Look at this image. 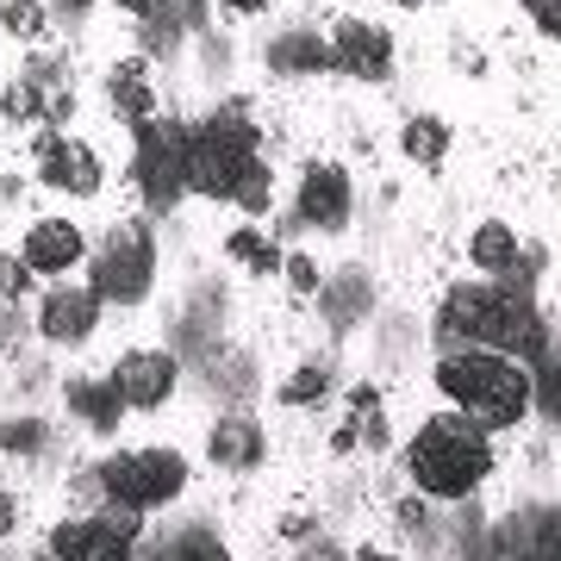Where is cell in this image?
I'll return each mask as SVG.
<instances>
[{
    "instance_id": "cell-1",
    "label": "cell",
    "mask_w": 561,
    "mask_h": 561,
    "mask_svg": "<svg viewBox=\"0 0 561 561\" xmlns=\"http://www.w3.org/2000/svg\"><path fill=\"white\" fill-rule=\"evenodd\" d=\"M187 187L243 213H268V169L256 157V119L243 113V101H225L187 131Z\"/></svg>"
},
{
    "instance_id": "cell-2",
    "label": "cell",
    "mask_w": 561,
    "mask_h": 561,
    "mask_svg": "<svg viewBox=\"0 0 561 561\" xmlns=\"http://www.w3.org/2000/svg\"><path fill=\"white\" fill-rule=\"evenodd\" d=\"M443 343H474V350H518V356H542L549 350V324L524 287H500V280H461L449 287V300L437 312Z\"/></svg>"
},
{
    "instance_id": "cell-3",
    "label": "cell",
    "mask_w": 561,
    "mask_h": 561,
    "mask_svg": "<svg viewBox=\"0 0 561 561\" xmlns=\"http://www.w3.org/2000/svg\"><path fill=\"white\" fill-rule=\"evenodd\" d=\"M437 387L456 400L461 419H474L481 431H512L530 412V400H537L530 375L512 356H500V350H456V356H443Z\"/></svg>"
},
{
    "instance_id": "cell-4",
    "label": "cell",
    "mask_w": 561,
    "mask_h": 561,
    "mask_svg": "<svg viewBox=\"0 0 561 561\" xmlns=\"http://www.w3.org/2000/svg\"><path fill=\"white\" fill-rule=\"evenodd\" d=\"M405 468H412V481L419 493L431 500H461V493H474V486L493 474V437H486L474 419H431L412 437L405 449Z\"/></svg>"
},
{
    "instance_id": "cell-5",
    "label": "cell",
    "mask_w": 561,
    "mask_h": 561,
    "mask_svg": "<svg viewBox=\"0 0 561 561\" xmlns=\"http://www.w3.org/2000/svg\"><path fill=\"white\" fill-rule=\"evenodd\" d=\"M187 468H181L175 449H119V456L101 468V500L125 505V512H162V505L181 493Z\"/></svg>"
},
{
    "instance_id": "cell-6",
    "label": "cell",
    "mask_w": 561,
    "mask_h": 561,
    "mask_svg": "<svg viewBox=\"0 0 561 561\" xmlns=\"http://www.w3.org/2000/svg\"><path fill=\"white\" fill-rule=\"evenodd\" d=\"M131 181L144 187L150 206H175L187 194V125L150 113L138 125V144H131Z\"/></svg>"
},
{
    "instance_id": "cell-7",
    "label": "cell",
    "mask_w": 561,
    "mask_h": 561,
    "mask_svg": "<svg viewBox=\"0 0 561 561\" xmlns=\"http://www.w3.org/2000/svg\"><path fill=\"white\" fill-rule=\"evenodd\" d=\"M150 280H157V243L144 225H119V231H106V243L94 250V300H144L150 294Z\"/></svg>"
},
{
    "instance_id": "cell-8",
    "label": "cell",
    "mask_w": 561,
    "mask_h": 561,
    "mask_svg": "<svg viewBox=\"0 0 561 561\" xmlns=\"http://www.w3.org/2000/svg\"><path fill=\"white\" fill-rule=\"evenodd\" d=\"M50 561H138V512H101V518H69L50 530Z\"/></svg>"
},
{
    "instance_id": "cell-9",
    "label": "cell",
    "mask_w": 561,
    "mask_h": 561,
    "mask_svg": "<svg viewBox=\"0 0 561 561\" xmlns=\"http://www.w3.org/2000/svg\"><path fill=\"white\" fill-rule=\"evenodd\" d=\"M106 387L119 393L125 412H157L175 393V356H162V350H125Z\"/></svg>"
},
{
    "instance_id": "cell-10",
    "label": "cell",
    "mask_w": 561,
    "mask_h": 561,
    "mask_svg": "<svg viewBox=\"0 0 561 561\" xmlns=\"http://www.w3.org/2000/svg\"><path fill=\"white\" fill-rule=\"evenodd\" d=\"M331 69H343V76L356 81H387L393 76V38H387L381 25L368 20H337V32H331Z\"/></svg>"
},
{
    "instance_id": "cell-11",
    "label": "cell",
    "mask_w": 561,
    "mask_h": 561,
    "mask_svg": "<svg viewBox=\"0 0 561 561\" xmlns=\"http://www.w3.org/2000/svg\"><path fill=\"white\" fill-rule=\"evenodd\" d=\"M300 219L319 231H343L350 225V175L337 162H312L300 175Z\"/></svg>"
},
{
    "instance_id": "cell-12",
    "label": "cell",
    "mask_w": 561,
    "mask_h": 561,
    "mask_svg": "<svg viewBox=\"0 0 561 561\" xmlns=\"http://www.w3.org/2000/svg\"><path fill=\"white\" fill-rule=\"evenodd\" d=\"M81 256H88V243H81V231L69 219H38L20 243V262L32 275H69Z\"/></svg>"
},
{
    "instance_id": "cell-13",
    "label": "cell",
    "mask_w": 561,
    "mask_h": 561,
    "mask_svg": "<svg viewBox=\"0 0 561 561\" xmlns=\"http://www.w3.org/2000/svg\"><path fill=\"white\" fill-rule=\"evenodd\" d=\"M94 324H101V300H94L88 287H57V294H44L38 331H44L50 343H81V337H94Z\"/></svg>"
},
{
    "instance_id": "cell-14",
    "label": "cell",
    "mask_w": 561,
    "mask_h": 561,
    "mask_svg": "<svg viewBox=\"0 0 561 561\" xmlns=\"http://www.w3.org/2000/svg\"><path fill=\"white\" fill-rule=\"evenodd\" d=\"M113 113H119L125 125H144L150 113H157V88H150V69H144V57H125L119 69H113Z\"/></svg>"
},
{
    "instance_id": "cell-15",
    "label": "cell",
    "mask_w": 561,
    "mask_h": 561,
    "mask_svg": "<svg viewBox=\"0 0 561 561\" xmlns=\"http://www.w3.org/2000/svg\"><path fill=\"white\" fill-rule=\"evenodd\" d=\"M206 449H213L219 468H256L262 461V424L256 419H219Z\"/></svg>"
},
{
    "instance_id": "cell-16",
    "label": "cell",
    "mask_w": 561,
    "mask_h": 561,
    "mask_svg": "<svg viewBox=\"0 0 561 561\" xmlns=\"http://www.w3.org/2000/svg\"><path fill=\"white\" fill-rule=\"evenodd\" d=\"M268 62H275L280 76H312V69H331V44L319 32H280L268 44Z\"/></svg>"
},
{
    "instance_id": "cell-17",
    "label": "cell",
    "mask_w": 561,
    "mask_h": 561,
    "mask_svg": "<svg viewBox=\"0 0 561 561\" xmlns=\"http://www.w3.org/2000/svg\"><path fill=\"white\" fill-rule=\"evenodd\" d=\"M69 412H76L81 424H94V431H113L125 405H119V393H113L106 381H88V375H76V381H69Z\"/></svg>"
},
{
    "instance_id": "cell-18",
    "label": "cell",
    "mask_w": 561,
    "mask_h": 561,
    "mask_svg": "<svg viewBox=\"0 0 561 561\" xmlns=\"http://www.w3.org/2000/svg\"><path fill=\"white\" fill-rule=\"evenodd\" d=\"M474 262H481V268H486L493 280L512 275V268H518V238H512V225L486 219L481 231H474Z\"/></svg>"
},
{
    "instance_id": "cell-19",
    "label": "cell",
    "mask_w": 561,
    "mask_h": 561,
    "mask_svg": "<svg viewBox=\"0 0 561 561\" xmlns=\"http://www.w3.org/2000/svg\"><path fill=\"white\" fill-rule=\"evenodd\" d=\"M400 150H405L412 162H424V169H437L443 150H449V125H443V119H405Z\"/></svg>"
},
{
    "instance_id": "cell-20",
    "label": "cell",
    "mask_w": 561,
    "mask_h": 561,
    "mask_svg": "<svg viewBox=\"0 0 561 561\" xmlns=\"http://www.w3.org/2000/svg\"><path fill=\"white\" fill-rule=\"evenodd\" d=\"M69 162H76V138H62V131H50V125H44L38 138H32V169H38L50 187H62Z\"/></svg>"
},
{
    "instance_id": "cell-21",
    "label": "cell",
    "mask_w": 561,
    "mask_h": 561,
    "mask_svg": "<svg viewBox=\"0 0 561 561\" xmlns=\"http://www.w3.org/2000/svg\"><path fill=\"white\" fill-rule=\"evenodd\" d=\"M225 250H231V262H250L256 275H268V268H280L275 243H268V238H256V231H231V243H225Z\"/></svg>"
},
{
    "instance_id": "cell-22",
    "label": "cell",
    "mask_w": 561,
    "mask_h": 561,
    "mask_svg": "<svg viewBox=\"0 0 561 561\" xmlns=\"http://www.w3.org/2000/svg\"><path fill=\"white\" fill-rule=\"evenodd\" d=\"M324 393H331V381H324V368H294V375L280 381V400H287V405H319Z\"/></svg>"
},
{
    "instance_id": "cell-23",
    "label": "cell",
    "mask_w": 561,
    "mask_h": 561,
    "mask_svg": "<svg viewBox=\"0 0 561 561\" xmlns=\"http://www.w3.org/2000/svg\"><path fill=\"white\" fill-rule=\"evenodd\" d=\"M0 25H7L13 38H44V7L38 0H7V7H0Z\"/></svg>"
},
{
    "instance_id": "cell-24",
    "label": "cell",
    "mask_w": 561,
    "mask_h": 561,
    "mask_svg": "<svg viewBox=\"0 0 561 561\" xmlns=\"http://www.w3.org/2000/svg\"><path fill=\"white\" fill-rule=\"evenodd\" d=\"M101 157H94V150H88V144H76V162H69V175H62V187H69V194H94V187H101Z\"/></svg>"
},
{
    "instance_id": "cell-25",
    "label": "cell",
    "mask_w": 561,
    "mask_h": 561,
    "mask_svg": "<svg viewBox=\"0 0 561 561\" xmlns=\"http://www.w3.org/2000/svg\"><path fill=\"white\" fill-rule=\"evenodd\" d=\"M175 561H231V549H225V542L213 537V530H181Z\"/></svg>"
},
{
    "instance_id": "cell-26",
    "label": "cell",
    "mask_w": 561,
    "mask_h": 561,
    "mask_svg": "<svg viewBox=\"0 0 561 561\" xmlns=\"http://www.w3.org/2000/svg\"><path fill=\"white\" fill-rule=\"evenodd\" d=\"M524 13L542 25V38H556L561 32V0H524Z\"/></svg>"
},
{
    "instance_id": "cell-27",
    "label": "cell",
    "mask_w": 561,
    "mask_h": 561,
    "mask_svg": "<svg viewBox=\"0 0 561 561\" xmlns=\"http://www.w3.org/2000/svg\"><path fill=\"white\" fill-rule=\"evenodd\" d=\"M25 280H32V268H25V262H0V294H7V300H20Z\"/></svg>"
},
{
    "instance_id": "cell-28",
    "label": "cell",
    "mask_w": 561,
    "mask_h": 561,
    "mask_svg": "<svg viewBox=\"0 0 561 561\" xmlns=\"http://www.w3.org/2000/svg\"><path fill=\"white\" fill-rule=\"evenodd\" d=\"M280 268H287V280H294V287H300V294H312V287H319V268H312V262H306V256L280 262Z\"/></svg>"
},
{
    "instance_id": "cell-29",
    "label": "cell",
    "mask_w": 561,
    "mask_h": 561,
    "mask_svg": "<svg viewBox=\"0 0 561 561\" xmlns=\"http://www.w3.org/2000/svg\"><path fill=\"white\" fill-rule=\"evenodd\" d=\"M38 437H44L38 424H7V443H13V449H20V443H38Z\"/></svg>"
},
{
    "instance_id": "cell-30",
    "label": "cell",
    "mask_w": 561,
    "mask_h": 561,
    "mask_svg": "<svg viewBox=\"0 0 561 561\" xmlns=\"http://www.w3.org/2000/svg\"><path fill=\"white\" fill-rule=\"evenodd\" d=\"M350 412H375V387H356L350 393Z\"/></svg>"
},
{
    "instance_id": "cell-31",
    "label": "cell",
    "mask_w": 561,
    "mask_h": 561,
    "mask_svg": "<svg viewBox=\"0 0 561 561\" xmlns=\"http://www.w3.org/2000/svg\"><path fill=\"white\" fill-rule=\"evenodd\" d=\"M125 13H138V20H150V13H157V0H119Z\"/></svg>"
},
{
    "instance_id": "cell-32",
    "label": "cell",
    "mask_w": 561,
    "mask_h": 561,
    "mask_svg": "<svg viewBox=\"0 0 561 561\" xmlns=\"http://www.w3.org/2000/svg\"><path fill=\"white\" fill-rule=\"evenodd\" d=\"M225 7H231V13H262L268 0H225Z\"/></svg>"
},
{
    "instance_id": "cell-33",
    "label": "cell",
    "mask_w": 561,
    "mask_h": 561,
    "mask_svg": "<svg viewBox=\"0 0 561 561\" xmlns=\"http://www.w3.org/2000/svg\"><path fill=\"white\" fill-rule=\"evenodd\" d=\"M20 524V512H13V500H0V530H13Z\"/></svg>"
},
{
    "instance_id": "cell-34",
    "label": "cell",
    "mask_w": 561,
    "mask_h": 561,
    "mask_svg": "<svg viewBox=\"0 0 561 561\" xmlns=\"http://www.w3.org/2000/svg\"><path fill=\"white\" fill-rule=\"evenodd\" d=\"M306 561H343L337 549H306Z\"/></svg>"
},
{
    "instance_id": "cell-35",
    "label": "cell",
    "mask_w": 561,
    "mask_h": 561,
    "mask_svg": "<svg viewBox=\"0 0 561 561\" xmlns=\"http://www.w3.org/2000/svg\"><path fill=\"white\" fill-rule=\"evenodd\" d=\"M356 561H400V556H387V549H362Z\"/></svg>"
},
{
    "instance_id": "cell-36",
    "label": "cell",
    "mask_w": 561,
    "mask_h": 561,
    "mask_svg": "<svg viewBox=\"0 0 561 561\" xmlns=\"http://www.w3.org/2000/svg\"><path fill=\"white\" fill-rule=\"evenodd\" d=\"M524 561H556V549H537V556H524Z\"/></svg>"
},
{
    "instance_id": "cell-37",
    "label": "cell",
    "mask_w": 561,
    "mask_h": 561,
    "mask_svg": "<svg viewBox=\"0 0 561 561\" xmlns=\"http://www.w3.org/2000/svg\"><path fill=\"white\" fill-rule=\"evenodd\" d=\"M81 7H88V0H69V13H81Z\"/></svg>"
}]
</instances>
